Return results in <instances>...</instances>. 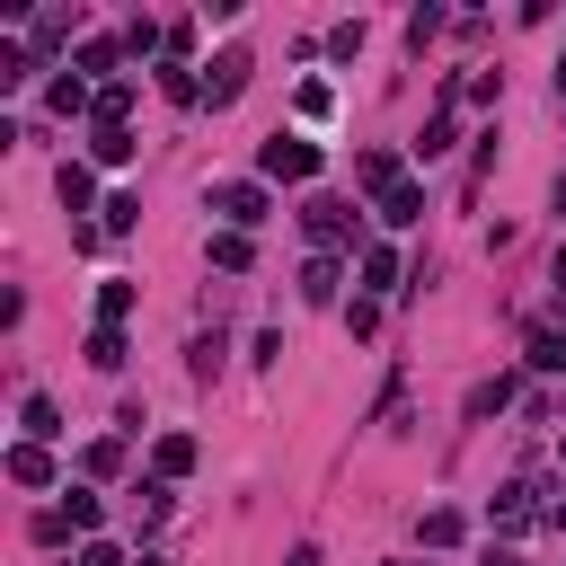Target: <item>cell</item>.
Wrapping results in <instances>:
<instances>
[{
  "label": "cell",
  "instance_id": "6da1fadb",
  "mask_svg": "<svg viewBox=\"0 0 566 566\" xmlns=\"http://www.w3.org/2000/svg\"><path fill=\"white\" fill-rule=\"evenodd\" d=\"M256 177H265V186H310V177H318V142L265 133V142H256Z\"/></svg>",
  "mask_w": 566,
  "mask_h": 566
},
{
  "label": "cell",
  "instance_id": "7a4b0ae2",
  "mask_svg": "<svg viewBox=\"0 0 566 566\" xmlns=\"http://www.w3.org/2000/svg\"><path fill=\"white\" fill-rule=\"evenodd\" d=\"M212 212H221L230 230H256V221L274 212V195H265V177H221V186H212Z\"/></svg>",
  "mask_w": 566,
  "mask_h": 566
},
{
  "label": "cell",
  "instance_id": "3957f363",
  "mask_svg": "<svg viewBox=\"0 0 566 566\" xmlns=\"http://www.w3.org/2000/svg\"><path fill=\"white\" fill-rule=\"evenodd\" d=\"M301 230L318 239V256H336V248L354 239V203H345V195H310V203H301Z\"/></svg>",
  "mask_w": 566,
  "mask_h": 566
},
{
  "label": "cell",
  "instance_id": "277c9868",
  "mask_svg": "<svg viewBox=\"0 0 566 566\" xmlns=\"http://www.w3.org/2000/svg\"><path fill=\"white\" fill-rule=\"evenodd\" d=\"M248 71H256V62H248L239 44H230V53H212V62H203V106H239V88H248Z\"/></svg>",
  "mask_w": 566,
  "mask_h": 566
},
{
  "label": "cell",
  "instance_id": "5b68a950",
  "mask_svg": "<svg viewBox=\"0 0 566 566\" xmlns=\"http://www.w3.org/2000/svg\"><path fill=\"white\" fill-rule=\"evenodd\" d=\"M531 513H539V486H522V478H513V486H495V504H486V522H495V531H522Z\"/></svg>",
  "mask_w": 566,
  "mask_h": 566
},
{
  "label": "cell",
  "instance_id": "8992f818",
  "mask_svg": "<svg viewBox=\"0 0 566 566\" xmlns=\"http://www.w3.org/2000/svg\"><path fill=\"white\" fill-rule=\"evenodd\" d=\"M354 186L389 195V186H407V159H398V150H363V159H354Z\"/></svg>",
  "mask_w": 566,
  "mask_h": 566
},
{
  "label": "cell",
  "instance_id": "52a82bcc",
  "mask_svg": "<svg viewBox=\"0 0 566 566\" xmlns=\"http://www.w3.org/2000/svg\"><path fill=\"white\" fill-rule=\"evenodd\" d=\"M451 142H460V115H451V88H442V106H433V124L416 133V159H442Z\"/></svg>",
  "mask_w": 566,
  "mask_h": 566
},
{
  "label": "cell",
  "instance_id": "ba28073f",
  "mask_svg": "<svg viewBox=\"0 0 566 566\" xmlns=\"http://www.w3.org/2000/svg\"><path fill=\"white\" fill-rule=\"evenodd\" d=\"M133 150H142V142H133L124 124H88V159H97V168H124Z\"/></svg>",
  "mask_w": 566,
  "mask_h": 566
},
{
  "label": "cell",
  "instance_id": "9c48e42d",
  "mask_svg": "<svg viewBox=\"0 0 566 566\" xmlns=\"http://www.w3.org/2000/svg\"><path fill=\"white\" fill-rule=\"evenodd\" d=\"M53 195H62L71 212H88V195H97V177H88V159H62V168H53Z\"/></svg>",
  "mask_w": 566,
  "mask_h": 566
},
{
  "label": "cell",
  "instance_id": "30bf717a",
  "mask_svg": "<svg viewBox=\"0 0 566 566\" xmlns=\"http://www.w3.org/2000/svg\"><path fill=\"white\" fill-rule=\"evenodd\" d=\"M380 221H389V230L424 221V186H416V177H407V186H389V195H380Z\"/></svg>",
  "mask_w": 566,
  "mask_h": 566
},
{
  "label": "cell",
  "instance_id": "8fae6325",
  "mask_svg": "<svg viewBox=\"0 0 566 566\" xmlns=\"http://www.w3.org/2000/svg\"><path fill=\"white\" fill-rule=\"evenodd\" d=\"M18 433H27V442H53V433H62V407H53L44 389H35V398L18 407Z\"/></svg>",
  "mask_w": 566,
  "mask_h": 566
},
{
  "label": "cell",
  "instance_id": "7c38bea8",
  "mask_svg": "<svg viewBox=\"0 0 566 566\" xmlns=\"http://www.w3.org/2000/svg\"><path fill=\"white\" fill-rule=\"evenodd\" d=\"M150 469H159V478H186V469H195V433H159V442H150Z\"/></svg>",
  "mask_w": 566,
  "mask_h": 566
},
{
  "label": "cell",
  "instance_id": "4fadbf2b",
  "mask_svg": "<svg viewBox=\"0 0 566 566\" xmlns=\"http://www.w3.org/2000/svg\"><path fill=\"white\" fill-rule=\"evenodd\" d=\"M9 478H18V486H53V451H44V442H18V451H9Z\"/></svg>",
  "mask_w": 566,
  "mask_h": 566
},
{
  "label": "cell",
  "instance_id": "5bb4252c",
  "mask_svg": "<svg viewBox=\"0 0 566 566\" xmlns=\"http://www.w3.org/2000/svg\"><path fill=\"white\" fill-rule=\"evenodd\" d=\"M301 301H310V310L336 301V256H310V265H301Z\"/></svg>",
  "mask_w": 566,
  "mask_h": 566
},
{
  "label": "cell",
  "instance_id": "9a60e30c",
  "mask_svg": "<svg viewBox=\"0 0 566 566\" xmlns=\"http://www.w3.org/2000/svg\"><path fill=\"white\" fill-rule=\"evenodd\" d=\"M80 35V9H44L35 18V53H53V44H71Z\"/></svg>",
  "mask_w": 566,
  "mask_h": 566
},
{
  "label": "cell",
  "instance_id": "2e32d148",
  "mask_svg": "<svg viewBox=\"0 0 566 566\" xmlns=\"http://www.w3.org/2000/svg\"><path fill=\"white\" fill-rule=\"evenodd\" d=\"M212 265H221V274H248V265H256L248 230H221V239H212Z\"/></svg>",
  "mask_w": 566,
  "mask_h": 566
},
{
  "label": "cell",
  "instance_id": "e0dca14e",
  "mask_svg": "<svg viewBox=\"0 0 566 566\" xmlns=\"http://www.w3.org/2000/svg\"><path fill=\"white\" fill-rule=\"evenodd\" d=\"M124 310H133V283L106 274V283H97V327H124Z\"/></svg>",
  "mask_w": 566,
  "mask_h": 566
},
{
  "label": "cell",
  "instance_id": "ac0fdd59",
  "mask_svg": "<svg viewBox=\"0 0 566 566\" xmlns=\"http://www.w3.org/2000/svg\"><path fill=\"white\" fill-rule=\"evenodd\" d=\"M504 398H513V371H495V380H478V389H469V424H486V416H495Z\"/></svg>",
  "mask_w": 566,
  "mask_h": 566
},
{
  "label": "cell",
  "instance_id": "d6986e66",
  "mask_svg": "<svg viewBox=\"0 0 566 566\" xmlns=\"http://www.w3.org/2000/svg\"><path fill=\"white\" fill-rule=\"evenodd\" d=\"M124 115H133V80H106V88H97V115H88V124H124Z\"/></svg>",
  "mask_w": 566,
  "mask_h": 566
},
{
  "label": "cell",
  "instance_id": "ffe728a7",
  "mask_svg": "<svg viewBox=\"0 0 566 566\" xmlns=\"http://www.w3.org/2000/svg\"><path fill=\"white\" fill-rule=\"evenodd\" d=\"M88 363L97 371H124V327H88Z\"/></svg>",
  "mask_w": 566,
  "mask_h": 566
},
{
  "label": "cell",
  "instance_id": "44dd1931",
  "mask_svg": "<svg viewBox=\"0 0 566 566\" xmlns=\"http://www.w3.org/2000/svg\"><path fill=\"white\" fill-rule=\"evenodd\" d=\"M27 531H35V548H62V539H71V531H80V522H71V513H62V504H44V513H35V522H27Z\"/></svg>",
  "mask_w": 566,
  "mask_h": 566
},
{
  "label": "cell",
  "instance_id": "7402d4cb",
  "mask_svg": "<svg viewBox=\"0 0 566 566\" xmlns=\"http://www.w3.org/2000/svg\"><path fill=\"white\" fill-rule=\"evenodd\" d=\"M531 371H566V336L557 327H531Z\"/></svg>",
  "mask_w": 566,
  "mask_h": 566
},
{
  "label": "cell",
  "instance_id": "603a6c76",
  "mask_svg": "<svg viewBox=\"0 0 566 566\" xmlns=\"http://www.w3.org/2000/svg\"><path fill=\"white\" fill-rule=\"evenodd\" d=\"M159 88H168V97H177V106H195V97H203V80H195V71H186V62H159Z\"/></svg>",
  "mask_w": 566,
  "mask_h": 566
},
{
  "label": "cell",
  "instance_id": "cb8c5ba5",
  "mask_svg": "<svg viewBox=\"0 0 566 566\" xmlns=\"http://www.w3.org/2000/svg\"><path fill=\"white\" fill-rule=\"evenodd\" d=\"M133 221H142V195H106L97 203V230H133Z\"/></svg>",
  "mask_w": 566,
  "mask_h": 566
},
{
  "label": "cell",
  "instance_id": "d4e9b609",
  "mask_svg": "<svg viewBox=\"0 0 566 566\" xmlns=\"http://www.w3.org/2000/svg\"><path fill=\"white\" fill-rule=\"evenodd\" d=\"M460 531H469V522H460V513H451V504H433V513H424V548H451V539H460Z\"/></svg>",
  "mask_w": 566,
  "mask_h": 566
},
{
  "label": "cell",
  "instance_id": "484cf974",
  "mask_svg": "<svg viewBox=\"0 0 566 566\" xmlns=\"http://www.w3.org/2000/svg\"><path fill=\"white\" fill-rule=\"evenodd\" d=\"M363 283L389 292V283H398V256H389V248H363Z\"/></svg>",
  "mask_w": 566,
  "mask_h": 566
},
{
  "label": "cell",
  "instance_id": "4316f807",
  "mask_svg": "<svg viewBox=\"0 0 566 566\" xmlns=\"http://www.w3.org/2000/svg\"><path fill=\"white\" fill-rule=\"evenodd\" d=\"M186 371L212 380V371H221V336H195V345H186Z\"/></svg>",
  "mask_w": 566,
  "mask_h": 566
},
{
  "label": "cell",
  "instance_id": "83f0119b",
  "mask_svg": "<svg viewBox=\"0 0 566 566\" xmlns=\"http://www.w3.org/2000/svg\"><path fill=\"white\" fill-rule=\"evenodd\" d=\"M80 460H88V478H115V469H124V442H88Z\"/></svg>",
  "mask_w": 566,
  "mask_h": 566
},
{
  "label": "cell",
  "instance_id": "f1b7e54d",
  "mask_svg": "<svg viewBox=\"0 0 566 566\" xmlns=\"http://www.w3.org/2000/svg\"><path fill=\"white\" fill-rule=\"evenodd\" d=\"M133 504H142V522H168V478H150V486H133Z\"/></svg>",
  "mask_w": 566,
  "mask_h": 566
},
{
  "label": "cell",
  "instance_id": "f546056e",
  "mask_svg": "<svg viewBox=\"0 0 566 566\" xmlns=\"http://www.w3.org/2000/svg\"><path fill=\"white\" fill-rule=\"evenodd\" d=\"M433 35H442V9H416V18H407V44H416V53H424V44H433Z\"/></svg>",
  "mask_w": 566,
  "mask_h": 566
},
{
  "label": "cell",
  "instance_id": "4dcf8cb0",
  "mask_svg": "<svg viewBox=\"0 0 566 566\" xmlns=\"http://www.w3.org/2000/svg\"><path fill=\"white\" fill-rule=\"evenodd\" d=\"M62 513H71V522H80V531H97V513H106V504H97V495H88V486H71V504H62Z\"/></svg>",
  "mask_w": 566,
  "mask_h": 566
},
{
  "label": "cell",
  "instance_id": "1f68e13d",
  "mask_svg": "<svg viewBox=\"0 0 566 566\" xmlns=\"http://www.w3.org/2000/svg\"><path fill=\"white\" fill-rule=\"evenodd\" d=\"M80 566H124V548H115V539H88V548H80Z\"/></svg>",
  "mask_w": 566,
  "mask_h": 566
},
{
  "label": "cell",
  "instance_id": "d6a6232c",
  "mask_svg": "<svg viewBox=\"0 0 566 566\" xmlns=\"http://www.w3.org/2000/svg\"><path fill=\"white\" fill-rule=\"evenodd\" d=\"M478 566H522V557H513V548H486V557H478Z\"/></svg>",
  "mask_w": 566,
  "mask_h": 566
},
{
  "label": "cell",
  "instance_id": "836d02e7",
  "mask_svg": "<svg viewBox=\"0 0 566 566\" xmlns=\"http://www.w3.org/2000/svg\"><path fill=\"white\" fill-rule=\"evenodd\" d=\"M548 531H566V495H557V504H548Z\"/></svg>",
  "mask_w": 566,
  "mask_h": 566
},
{
  "label": "cell",
  "instance_id": "e575fe53",
  "mask_svg": "<svg viewBox=\"0 0 566 566\" xmlns=\"http://www.w3.org/2000/svg\"><path fill=\"white\" fill-rule=\"evenodd\" d=\"M557 106H566V62H557Z\"/></svg>",
  "mask_w": 566,
  "mask_h": 566
},
{
  "label": "cell",
  "instance_id": "d590c367",
  "mask_svg": "<svg viewBox=\"0 0 566 566\" xmlns=\"http://www.w3.org/2000/svg\"><path fill=\"white\" fill-rule=\"evenodd\" d=\"M557 212H566V177H557Z\"/></svg>",
  "mask_w": 566,
  "mask_h": 566
},
{
  "label": "cell",
  "instance_id": "8d00e7d4",
  "mask_svg": "<svg viewBox=\"0 0 566 566\" xmlns=\"http://www.w3.org/2000/svg\"><path fill=\"white\" fill-rule=\"evenodd\" d=\"M142 566H159V557H142Z\"/></svg>",
  "mask_w": 566,
  "mask_h": 566
},
{
  "label": "cell",
  "instance_id": "74e56055",
  "mask_svg": "<svg viewBox=\"0 0 566 566\" xmlns=\"http://www.w3.org/2000/svg\"><path fill=\"white\" fill-rule=\"evenodd\" d=\"M557 460H566V442H557Z\"/></svg>",
  "mask_w": 566,
  "mask_h": 566
}]
</instances>
